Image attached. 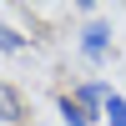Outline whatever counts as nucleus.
Returning <instances> with one entry per match:
<instances>
[{
  "label": "nucleus",
  "mask_w": 126,
  "mask_h": 126,
  "mask_svg": "<svg viewBox=\"0 0 126 126\" xmlns=\"http://www.w3.org/2000/svg\"><path fill=\"white\" fill-rule=\"evenodd\" d=\"M20 116H25V101H20V91L0 81V126H10V121H20Z\"/></svg>",
  "instance_id": "f257e3e1"
},
{
  "label": "nucleus",
  "mask_w": 126,
  "mask_h": 126,
  "mask_svg": "<svg viewBox=\"0 0 126 126\" xmlns=\"http://www.w3.org/2000/svg\"><path fill=\"white\" fill-rule=\"evenodd\" d=\"M106 35H111V30L101 25V20H96V25H86V30H81V50H86L91 61H101V56H106Z\"/></svg>",
  "instance_id": "f03ea898"
},
{
  "label": "nucleus",
  "mask_w": 126,
  "mask_h": 126,
  "mask_svg": "<svg viewBox=\"0 0 126 126\" xmlns=\"http://www.w3.org/2000/svg\"><path fill=\"white\" fill-rule=\"evenodd\" d=\"M61 116H66V126H91V111L76 96H61Z\"/></svg>",
  "instance_id": "7ed1b4c3"
},
{
  "label": "nucleus",
  "mask_w": 126,
  "mask_h": 126,
  "mask_svg": "<svg viewBox=\"0 0 126 126\" xmlns=\"http://www.w3.org/2000/svg\"><path fill=\"white\" fill-rule=\"evenodd\" d=\"M106 116H111V126H126V101H121V96L106 101Z\"/></svg>",
  "instance_id": "20e7f679"
},
{
  "label": "nucleus",
  "mask_w": 126,
  "mask_h": 126,
  "mask_svg": "<svg viewBox=\"0 0 126 126\" xmlns=\"http://www.w3.org/2000/svg\"><path fill=\"white\" fill-rule=\"evenodd\" d=\"M0 50H20V35H15L10 25H0Z\"/></svg>",
  "instance_id": "39448f33"
}]
</instances>
